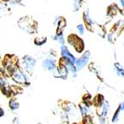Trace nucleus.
<instances>
[{"mask_svg":"<svg viewBox=\"0 0 124 124\" xmlns=\"http://www.w3.org/2000/svg\"><path fill=\"white\" fill-rule=\"evenodd\" d=\"M68 41L71 45H73V47L76 49V50L77 52H81L83 50V48H84V44H83V40L79 38L77 35L69 36Z\"/></svg>","mask_w":124,"mask_h":124,"instance_id":"nucleus-1","label":"nucleus"},{"mask_svg":"<svg viewBox=\"0 0 124 124\" xmlns=\"http://www.w3.org/2000/svg\"><path fill=\"white\" fill-rule=\"evenodd\" d=\"M89 51H86L83 56H82V57L79 58L78 60L75 62V63L77 65V68L79 69V70H80V69H83V67L87 64L88 61H89Z\"/></svg>","mask_w":124,"mask_h":124,"instance_id":"nucleus-2","label":"nucleus"},{"mask_svg":"<svg viewBox=\"0 0 124 124\" xmlns=\"http://www.w3.org/2000/svg\"><path fill=\"white\" fill-rule=\"evenodd\" d=\"M11 76H12V78L14 79L16 82H17V83H24L27 80L24 75L19 70H17V69H16V70L11 73Z\"/></svg>","mask_w":124,"mask_h":124,"instance_id":"nucleus-3","label":"nucleus"},{"mask_svg":"<svg viewBox=\"0 0 124 124\" xmlns=\"http://www.w3.org/2000/svg\"><path fill=\"white\" fill-rule=\"evenodd\" d=\"M61 52H62V57L68 59V60L70 61L71 63H75V62H76V59H75L74 56H73L72 54H71L70 52L68 50V49H67L66 46H64V45L62 46V48H61Z\"/></svg>","mask_w":124,"mask_h":124,"instance_id":"nucleus-4","label":"nucleus"},{"mask_svg":"<svg viewBox=\"0 0 124 124\" xmlns=\"http://www.w3.org/2000/svg\"><path fill=\"white\" fill-rule=\"evenodd\" d=\"M23 64H24V67L28 70H31V69H33L34 65H35V60L29 56H26L23 58Z\"/></svg>","mask_w":124,"mask_h":124,"instance_id":"nucleus-5","label":"nucleus"},{"mask_svg":"<svg viewBox=\"0 0 124 124\" xmlns=\"http://www.w3.org/2000/svg\"><path fill=\"white\" fill-rule=\"evenodd\" d=\"M43 65H44V69L50 71H53L56 69V62L54 60H51V59H46L43 62Z\"/></svg>","mask_w":124,"mask_h":124,"instance_id":"nucleus-6","label":"nucleus"},{"mask_svg":"<svg viewBox=\"0 0 124 124\" xmlns=\"http://www.w3.org/2000/svg\"><path fill=\"white\" fill-rule=\"evenodd\" d=\"M9 105H10V108H11L12 110H15V109H17L19 107L18 105V102H17V101H15V100H11V101H10V103H9Z\"/></svg>","mask_w":124,"mask_h":124,"instance_id":"nucleus-7","label":"nucleus"},{"mask_svg":"<svg viewBox=\"0 0 124 124\" xmlns=\"http://www.w3.org/2000/svg\"><path fill=\"white\" fill-rule=\"evenodd\" d=\"M122 108H123V103H122V105H120V107H119V108H118V109L116 110V113H115L114 117H113V119H112V121H113V122H116V121L118 120V117H119V113H120L121 109H122Z\"/></svg>","mask_w":124,"mask_h":124,"instance_id":"nucleus-8","label":"nucleus"},{"mask_svg":"<svg viewBox=\"0 0 124 124\" xmlns=\"http://www.w3.org/2000/svg\"><path fill=\"white\" fill-rule=\"evenodd\" d=\"M46 42V37H41V38H36L35 44L37 45H43Z\"/></svg>","mask_w":124,"mask_h":124,"instance_id":"nucleus-9","label":"nucleus"},{"mask_svg":"<svg viewBox=\"0 0 124 124\" xmlns=\"http://www.w3.org/2000/svg\"><path fill=\"white\" fill-rule=\"evenodd\" d=\"M81 112H82V114H83V116H85V115L87 114V106L85 105H81Z\"/></svg>","mask_w":124,"mask_h":124,"instance_id":"nucleus-10","label":"nucleus"},{"mask_svg":"<svg viewBox=\"0 0 124 124\" xmlns=\"http://www.w3.org/2000/svg\"><path fill=\"white\" fill-rule=\"evenodd\" d=\"M83 123L84 124H93L92 122H91V118L89 117V116H86V118L83 120Z\"/></svg>","mask_w":124,"mask_h":124,"instance_id":"nucleus-11","label":"nucleus"},{"mask_svg":"<svg viewBox=\"0 0 124 124\" xmlns=\"http://www.w3.org/2000/svg\"><path fill=\"white\" fill-rule=\"evenodd\" d=\"M77 29H78V31H80L81 34H83V32H84V28H83V24H79L78 26H77Z\"/></svg>","mask_w":124,"mask_h":124,"instance_id":"nucleus-12","label":"nucleus"},{"mask_svg":"<svg viewBox=\"0 0 124 124\" xmlns=\"http://www.w3.org/2000/svg\"><path fill=\"white\" fill-rule=\"evenodd\" d=\"M4 110L2 109V108H0V117H1V116H4Z\"/></svg>","mask_w":124,"mask_h":124,"instance_id":"nucleus-13","label":"nucleus"},{"mask_svg":"<svg viewBox=\"0 0 124 124\" xmlns=\"http://www.w3.org/2000/svg\"><path fill=\"white\" fill-rule=\"evenodd\" d=\"M74 124H77V123H74Z\"/></svg>","mask_w":124,"mask_h":124,"instance_id":"nucleus-14","label":"nucleus"}]
</instances>
